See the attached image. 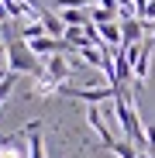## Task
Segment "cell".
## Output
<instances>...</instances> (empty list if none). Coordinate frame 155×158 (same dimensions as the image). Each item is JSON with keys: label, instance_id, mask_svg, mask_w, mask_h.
Wrapping results in <instances>:
<instances>
[{"label": "cell", "instance_id": "52a82bcc", "mask_svg": "<svg viewBox=\"0 0 155 158\" xmlns=\"http://www.w3.org/2000/svg\"><path fill=\"white\" fill-rule=\"evenodd\" d=\"M38 21L45 24V35H48V38H62V35H66V24H62V17H59L55 10H41Z\"/></svg>", "mask_w": 155, "mask_h": 158}, {"label": "cell", "instance_id": "7a4b0ae2", "mask_svg": "<svg viewBox=\"0 0 155 158\" xmlns=\"http://www.w3.org/2000/svg\"><path fill=\"white\" fill-rule=\"evenodd\" d=\"M41 65H45V76L52 79V83H69V76H72V65H69V59L66 55H48V59H41Z\"/></svg>", "mask_w": 155, "mask_h": 158}, {"label": "cell", "instance_id": "9c48e42d", "mask_svg": "<svg viewBox=\"0 0 155 158\" xmlns=\"http://www.w3.org/2000/svg\"><path fill=\"white\" fill-rule=\"evenodd\" d=\"M48 4H52V7H62V10H66V7H83V10H90V7L100 4V0H48Z\"/></svg>", "mask_w": 155, "mask_h": 158}, {"label": "cell", "instance_id": "8992f818", "mask_svg": "<svg viewBox=\"0 0 155 158\" xmlns=\"http://www.w3.org/2000/svg\"><path fill=\"white\" fill-rule=\"evenodd\" d=\"M97 31H100V45H107V48H121V21L97 24Z\"/></svg>", "mask_w": 155, "mask_h": 158}, {"label": "cell", "instance_id": "8fae6325", "mask_svg": "<svg viewBox=\"0 0 155 158\" xmlns=\"http://www.w3.org/2000/svg\"><path fill=\"white\" fill-rule=\"evenodd\" d=\"M145 148H148V151H155V124H148V127H145Z\"/></svg>", "mask_w": 155, "mask_h": 158}, {"label": "cell", "instance_id": "7c38bea8", "mask_svg": "<svg viewBox=\"0 0 155 158\" xmlns=\"http://www.w3.org/2000/svg\"><path fill=\"white\" fill-rule=\"evenodd\" d=\"M11 21V14H7V7H4V0H0V24H7Z\"/></svg>", "mask_w": 155, "mask_h": 158}, {"label": "cell", "instance_id": "277c9868", "mask_svg": "<svg viewBox=\"0 0 155 158\" xmlns=\"http://www.w3.org/2000/svg\"><path fill=\"white\" fill-rule=\"evenodd\" d=\"M141 35H145V21H138V17L121 21V48L124 45H141Z\"/></svg>", "mask_w": 155, "mask_h": 158}, {"label": "cell", "instance_id": "ba28073f", "mask_svg": "<svg viewBox=\"0 0 155 158\" xmlns=\"http://www.w3.org/2000/svg\"><path fill=\"white\" fill-rule=\"evenodd\" d=\"M41 35H45V24L41 21H28V24H21V31H17V38H24V41H35Z\"/></svg>", "mask_w": 155, "mask_h": 158}, {"label": "cell", "instance_id": "30bf717a", "mask_svg": "<svg viewBox=\"0 0 155 158\" xmlns=\"http://www.w3.org/2000/svg\"><path fill=\"white\" fill-rule=\"evenodd\" d=\"M90 21H93V24H110V21H117V14L103 10V7L97 4V7H90Z\"/></svg>", "mask_w": 155, "mask_h": 158}, {"label": "cell", "instance_id": "5b68a950", "mask_svg": "<svg viewBox=\"0 0 155 158\" xmlns=\"http://www.w3.org/2000/svg\"><path fill=\"white\" fill-rule=\"evenodd\" d=\"M59 17H62L66 28H86V24H93L90 10H83V7H66V10H59Z\"/></svg>", "mask_w": 155, "mask_h": 158}, {"label": "cell", "instance_id": "4fadbf2b", "mask_svg": "<svg viewBox=\"0 0 155 158\" xmlns=\"http://www.w3.org/2000/svg\"><path fill=\"white\" fill-rule=\"evenodd\" d=\"M0 59H4V52H0Z\"/></svg>", "mask_w": 155, "mask_h": 158}, {"label": "cell", "instance_id": "6da1fadb", "mask_svg": "<svg viewBox=\"0 0 155 158\" xmlns=\"http://www.w3.org/2000/svg\"><path fill=\"white\" fill-rule=\"evenodd\" d=\"M4 62H7V72H14V76H31V79H38V76L45 72L41 59L28 48V41L17 38V35H7V41H4Z\"/></svg>", "mask_w": 155, "mask_h": 158}, {"label": "cell", "instance_id": "3957f363", "mask_svg": "<svg viewBox=\"0 0 155 158\" xmlns=\"http://www.w3.org/2000/svg\"><path fill=\"white\" fill-rule=\"evenodd\" d=\"M24 134H28V158H48L45 141H41V120H28L24 124Z\"/></svg>", "mask_w": 155, "mask_h": 158}]
</instances>
